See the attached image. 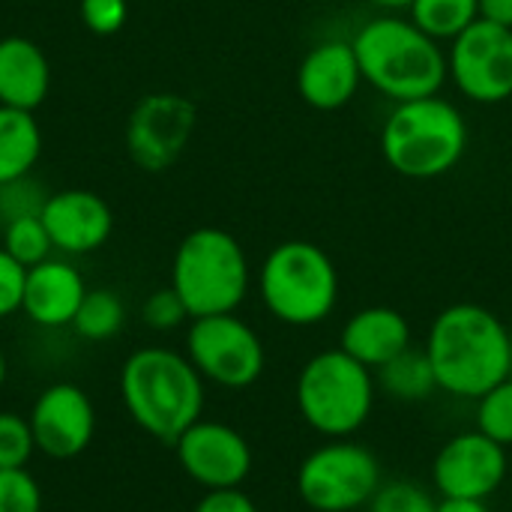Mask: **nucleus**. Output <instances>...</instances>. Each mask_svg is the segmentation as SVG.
<instances>
[{
    "label": "nucleus",
    "instance_id": "0eeeda50",
    "mask_svg": "<svg viewBox=\"0 0 512 512\" xmlns=\"http://www.w3.org/2000/svg\"><path fill=\"white\" fill-rule=\"evenodd\" d=\"M375 372L342 348L315 354L297 375V411L309 429L324 438H351L366 426L375 408Z\"/></svg>",
    "mask_w": 512,
    "mask_h": 512
},
{
    "label": "nucleus",
    "instance_id": "2f4dec72",
    "mask_svg": "<svg viewBox=\"0 0 512 512\" xmlns=\"http://www.w3.org/2000/svg\"><path fill=\"white\" fill-rule=\"evenodd\" d=\"M24 279H27V267L18 264V261L0 246V318H9V315L21 312Z\"/></svg>",
    "mask_w": 512,
    "mask_h": 512
},
{
    "label": "nucleus",
    "instance_id": "bb28decb",
    "mask_svg": "<svg viewBox=\"0 0 512 512\" xmlns=\"http://www.w3.org/2000/svg\"><path fill=\"white\" fill-rule=\"evenodd\" d=\"M48 195L51 192H45V186L33 180V174L0 186V225L18 216H42Z\"/></svg>",
    "mask_w": 512,
    "mask_h": 512
},
{
    "label": "nucleus",
    "instance_id": "f8f14e48",
    "mask_svg": "<svg viewBox=\"0 0 512 512\" xmlns=\"http://www.w3.org/2000/svg\"><path fill=\"white\" fill-rule=\"evenodd\" d=\"M507 447L480 429L453 435L432 462V486L441 498L489 501L507 480Z\"/></svg>",
    "mask_w": 512,
    "mask_h": 512
},
{
    "label": "nucleus",
    "instance_id": "a878e982",
    "mask_svg": "<svg viewBox=\"0 0 512 512\" xmlns=\"http://www.w3.org/2000/svg\"><path fill=\"white\" fill-rule=\"evenodd\" d=\"M36 450L30 420L15 411H0V471H15L30 462Z\"/></svg>",
    "mask_w": 512,
    "mask_h": 512
},
{
    "label": "nucleus",
    "instance_id": "4be33fe9",
    "mask_svg": "<svg viewBox=\"0 0 512 512\" xmlns=\"http://www.w3.org/2000/svg\"><path fill=\"white\" fill-rule=\"evenodd\" d=\"M411 21L438 42H453L480 18V0H411Z\"/></svg>",
    "mask_w": 512,
    "mask_h": 512
},
{
    "label": "nucleus",
    "instance_id": "412c9836",
    "mask_svg": "<svg viewBox=\"0 0 512 512\" xmlns=\"http://www.w3.org/2000/svg\"><path fill=\"white\" fill-rule=\"evenodd\" d=\"M375 384L384 396L414 405V402H426L429 396L438 393V378L435 369L426 357L423 348H408L399 357H393L390 363H384L381 369H375Z\"/></svg>",
    "mask_w": 512,
    "mask_h": 512
},
{
    "label": "nucleus",
    "instance_id": "e433bc0d",
    "mask_svg": "<svg viewBox=\"0 0 512 512\" xmlns=\"http://www.w3.org/2000/svg\"><path fill=\"white\" fill-rule=\"evenodd\" d=\"M6 372H9V369H6V357H3V351H0V387L6 384Z\"/></svg>",
    "mask_w": 512,
    "mask_h": 512
},
{
    "label": "nucleus",
    "instance_id": "72a5a7b5",
    "mask_svg": "<svg viewBox=\"0 0 512 512\" xmlns=\"http://www.w3.org/2000/svg\"><path fill=\"white\" fill-rule=\"evenodd\" d=\"M480 18L512 30V0H480Z\"/></svg>",
    "mask_w": 512,
    "mask_h": 512
},
{
    "label": "nucleus",
    "instance_id": "4c0bfd02",
    "mask_svg": "<svg viewBox=\"0 0 512 512\" xmlns=\"http://www.w3.org/2000/svg\"><path fill=\"white\" fill-rule=\"evenodd\" d=\"M510 375H512V354H510Z\"/></svg>",
    "mask_w": 512,
    "mask_h": 512
},
{
    "label": "nucleus",
    "instance_id": "9b49d317",
    "mask_svg": "<svg viewBox=\"0 0 512 512\" xmlns=\"http://www.w3.org/2000/svg\"><path fill=\"white\" fill-rule=\"evenodd\" d=\"M198 123L195 105L180 93H150L144 96L126 123L129 159L150 174L168 171L192 141Z\"/></svg>",
    "mask_w": 512,
    "mask_h": 512
},
{
    "label": "nucleus",
    "instance_id": "473e14b6",
    "mask_svg": "<svg viewBox=\"0 0 512 512\" xmlns=\"http://www.w3.org/2000/svg\"><path fill=\"white\" fill-rule=\"evenodd\" d=\"M195 512H258L255 501L237 489H210L198 504Z\"/></svg>",
    "mask_w": 512,
    "mask_h": 512
},
{
    "label": "nucleus",
    "instance_id": "a211bd4d",
    "mask_svg": "<svg viewBox=\"0 0 512 512\" xmlns=\"http://www.w3.org/2000/svg\"><path fill=\"white\" fill-rule=\"evenodd\" d=\"M339 348L375 372L411 348V324L393 306H366L345 321Z\"/></svg>",
    "mask_w": 512,
    "mask_h": 512
},
{
    "label": "nucleus",
    "instance_id": "c85d7f7f",
    "mask_svg": "<svg viewBox=\"0 0 512 512\" xmlns=\"http://www.w3.org/2000/svg\"><path fill=\"white\" fill-rule=\"evenodd\" d=\"M0 512H42V492L24 468L0 471Z\"/></svg>",
    "mask_w": 512,
    "mask_h": 512
},
{
    "label": "nucleus",
    "instance_id": "5701e85b",
    "mask_svg": "<svg viewBox=\"0 0 512 512\" xmlns=\"http://www.w3.org/2000/svg\"><path fill=\"white\" fill-rule=\"evenodd\" d=\"M126 321V309L123 300L108 291V288H87L75 318H72V330L87 339V342H108L111 336H117L123 330Z\"/></svg>",
    "mask_w": 512,
    "mask_h": 512
},
{
    "label": "nucleus",
    "instance_id": "20e7f679",
    "mask_svg": "<svg viewBox=\"0 0 512 512\" xmlns=\"http://www.w3.org/2000/svg\"><path fill=\"white\" fill-rule=\"evenodd\" d=\"M465 153L468 123L462 111L441 96L396 102L381 126V156L408 180L444 177Z\"/></svg>",
    "mask_w": 512,
    "mask_h": 512
},
{
    "label": "nucleus",
    "instance_id": "4468645a",
    "mask_svg": "<svg viewBox=\"0 0 512 512\" xmlns=\"http://www.w3.org/2000/svg\"><path fill=\"white\" fill-rule=\"evenodd\" d=\"M27 420L36 450L51 459H75L90 447L96 432V408L75 384L45 387L36 396Z\"/></svg>",
    "mask_w": 512,
    "mask_h": 512
},
{
    "label": "nucleus",
    "instance_id": "f03ea898",
    "mask_svg": "<svg viewBox=\"0 0 512 512\" xmlns=\"http://www.w3.org/2000/svg\"><path fill=\"white\" fill-rule=\"evenodd\" d=\"M363 81L393 102L438 96L450 78L438 39L393 12L369 18L351 39Z\"/></svg>",
    "mask_w": 512,
    "mask_h": 512
},
{
    "label": "nucleus",
    "instance_id": "f704fd0d",
    "mask_svg": "<svg viewBox=\"0 0 512 512\" xmlns=\"http://www.w3.org/2000/svg\"><path fill=\"white\" fill-rule=\"evenodd\" d=\"M435 512H492L486 501H474V498H441Z\"/></svg>",
    "mask_w": 512,
    "mask_h": 512
},
{
    "label": "nucleus",
    "instance_id": "cd10ccee",
    "mask_svg": "<svg viewBox=\"0 0 512 512\" xmlns=\"http://www.w3.org/2000/svg\"><path fill=\"white\" fill-rule=\"evenodd\" d=\"M435 507L438 501L426 489L408 480H396V483H381L366 512H435Z\"/></svg>",
    "mask_w": 512,
    "mask_h": 512
},
{
    "label": "nucleus",
    "instance_id": "6e6552de",
    "mask_svg": "<svg viewBox=\"0 0 512 512\" xmlns=\"http://www.w3.org/2000/svg\"><path fill=\"white\" fill-rule=\"evenodd\" d=\"M381 483L378 456L351 438L321 444L297 468V495L315 512L363 510Z\"/></svg>",
    "mask_w": 512,
    "mask_h": 512
},
{
    "label": "nucleus",
    "instance_id": "ddd939ff",
    "mask_svg": "<svg viewBox=\"0 0 512 512\" xmlns=\"http://www.w3.org/2000/svg\"><path fill=\"white\" fill-rule=\"evenodd\" d=\"M177 462L189 480L210 489H237L252 471L249 441L228 423L198 420L174 444Z\"/></svg>",
    "mask_w": 512,
    "mask_h": 512
},
{
    "label": "nucleus",
    "instance_id": "f257e3e1",
    "mask_svg": "<svg viewBox=\"0 0 512 512\" xmlns=\"http://www.w3.org/2000/svg\"><path fill=\"white\" fill-rule=\"evenodd\" d=\"M438 390L477 402L510 378V327L480 303H453L435 315L423 345Z\"/></svg>",
    "mask_w": 512,
    "mask_h": 512
},
{
    "label": "nucleus",
    "instance_id": "7c9ffc66",
    "mask_svg": "<svg viewBox=\"0 0 512 512\" xmlns=\"http://www.w3.org/2000/svg\"><path fill=\"white\" fill-rule=\"evenodd\" d=\"M78 12H81V24L90 33L111 36V33H117L126 24L129 3L126 0H81Z\"/></svg>",
    "mask_w": 512,
    "mask_h": 512
},
{
    "label": "nucleus",
    "instance_id": "39448f33",
    "mask_svg": "<svg viewBox=\"0 0 512 512\" xmlns=\"http://www.w3.org/2000/svg\"><path fill=\"white\" fill-rule=\"evenodd\" d=\"M252 282L249 258L240 240L225 228L189 231L171 261V288L189 309V318L228 315L246 300Z\"/></svg>",
    "mask_w": 512,
    "mask_h": 512
},
{
    "label": "nucleus",
    "instance_id": "f3484780",
    "mask_svg": "<svg viewBox=\"0 0 512 512\" xmlns=\"http://www.w3.org/2000/svg\"><path fill=\"white\" fill-rule=\"evenodd\" d=\"M87 294L84 276L63 258H45L27 270L21 312L45 330L72 327V318Z\"/></svg>",
    "mask_w": 512,
    "mask_h": 512
},
{
    "label": "nucleus",
    "instance_id": "6ab92c4d",
    "mask_svg": "<svg viewBox=\"0 0 512 512\" xmlns=\"http://www.w3.org/2000/svg\"><path fill=\"white\" fill-rule=\"evenodd\" d=\"M51 90V63L27 36L0 39V105L36 111Z\"/></svg>",
    "mask_w": 512,
    "mask_h": 512
},
{
    "label": "nucleus",
    "instance_id": "423d86ee",
    "mask_svg": "<svg viewBox=\"0 0 512 512\" xmlns=\"http://www.w3.org/2000/svg\"><path fill=\"white\" fill-rule=\"evenodd\" d=\"M264 309L291 327L327 321L339 300V270L312 240H285L273 246L258 270Z\"/></svg>",
    "mask_w": 512,
    "mask_h": 512
},
{
    "label": "nucleus",
    "instance_id": "393cba45",
    "mask_svg": "<svg viewBox=\"0 0 512 512\" xmlns=\"http://www.w3.org/2000/svg\"><path fill=\"white\" fill-rule=\"evenodd\" d=\"M477 429L501 447H512V375L477 399Z\"/></svg>",
    "mask_w": 512,
    "mask_h": 512
},
{
    "label": "nucleus",
    "instance_id": "2eb2a0df",
    "mask_svg": "<svg viewBox=\"0 0 512 512\" xmlns=\"http://www.w3.org/2000/svg\"><path fill=\"white\" fill-rule=\"evenodd\" d=\"M42 222L54 249L63 255H90L102 249L114 231L108 201L90 189L51 192L42 207Z\"/></svg>",
    "mask_w": 512,
    "mask_h": 512
},
{
    "label": "nucleus",
    "instance_id": "c9c22d12",
    "mask_svg": "<svg viewBox=\"0 0 512 512\" xmlns=\"http://www.w3.org/2000/svg\"><path fill=\"white\" fill-rule=\"evenodd\" d=\"M366 3H372V6H378V9H384V12L408 9V6H411V0H366Z\"/></svg>",
    "mask_w": 512,
    "mask_h": 512
},
{
    "label": "nucleus",
    "instance_id": "1a4fd4ad",
    "mask_svg": "<svg viewBox=\"0 0 512 512\" xmlns=\"http://www.w3.org/2000/svg\"><path fill=\"white\" fill-rule=\"evenodd\" d=\"M186 357L204 381L225 390L252 387L267 366L261 336L234 312L192 318L186 333Z\"/></svg>",
    "mask_w": 512,
    "mask_h": 512
},
{
    "label": "nucleus",
    "instance_id": "dca6fc26",
    "mask_svg": "<svg viewBox=\"0 0 512 512\" xmlns=\"http://www.w3.org/2000/svg\"><path fill=\"white\" fill-rule=\"evenodd\" d=\"M363 84L354 45L345 39H324L306 51L297 66V93L315 111L345 108Z\"/></svg>",
    "mask_w": 512,
    "mask_h": 512
},
{
    "label": "nucleus",
    "instance_id": "b1692460",
    "mask_svg": "<svg viewBox=\"0 0 512 512\" xmlns=\"http://www.w3.org/2000/svg\"><path fill=\"white\" fill-rule=\"evenodd\" d=\"M0 246L27 270L42 264L54 252V243L45 231L42 216H18V219L3 222V243Z\"/></svg>",
    "mask_w": 512,
    "mask_h": 512
},
{
    "label": "nucleus",
    "instance_id": "9d476101",
    "mask_svg": "<svg viewBox=\"0 0 512 512\" xmlns=\"http://www.w3.org/2000/svg\"><path fill=\"white\" fill-rule=\"evenodd\" d=\"M447 69L471 102H507L512 96V30L477 18L450 42Z\"/></svg>",
    "mask_w": 512,
    "mask_h": 512
},
{
    "label": "nucleus",
    "instance_id": "7ed1b4c3",
    "mask_svg": "<svg viewBox=\"0 0 512 512\" xmlns=\"http://www.w3.org/2000/svg\"><path fill=\"white\" fill-rule=\"evenodd\" d=\"M120 396L132 423L162 444H174L204 414V378L186 354L141 348L120 369Z\"/></svg>",
    "mask_w": 512,
    "mask_h": 512
},
{
    "label": "nucleus",
    "instance_id": "aec40b11",
    "mask_svg": "<svg viewBox=\"0 0 512 512\" xmlns=\"http://www.w3.org/2000/svg\"><path fill=\"white\" fill-rule=\"evenodd\" d=\"M42 156V129L33 111L0 105V186L33 174Z\"/></svg>",
    "mask_w": 512,
    "mask_h": 512
},
{
    "label": "nucleus",
    "instance_id": "c756f323",
    "mask_svg": "<svg viewBox=\"0 0 512 512\" xmlns=\"http://www.w3.org/2000/svg\"><path fill=\"white\" fill-rule=\"evenodd\" d=\"M141 318L150 330H159V333H168V330H177L180 324L192 321L189 318V309L186 303L180 300V294L168 285V288H159L153 291L147 300H144V309H141Z\"/></svg>",
    "mask_w": 512,
    "mask_h": 512
}]
</instances>
